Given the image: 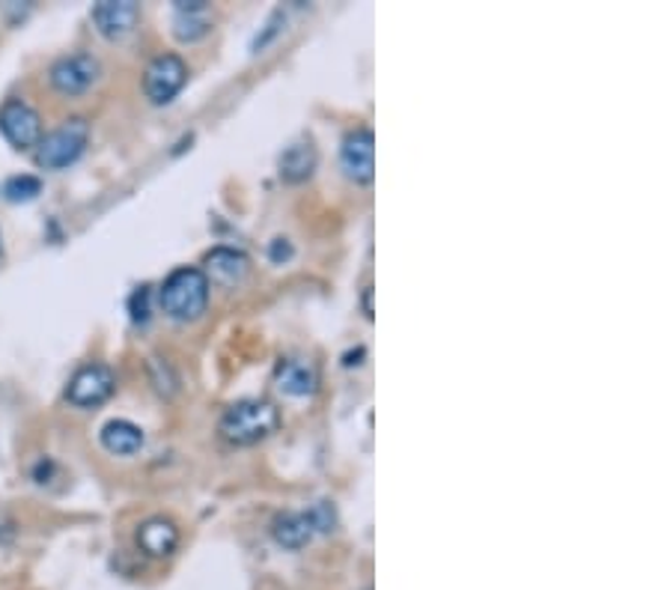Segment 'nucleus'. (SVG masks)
Returning <instances> with one entry per match:
<instances>
[{
  "mask_svg": "<svg viewBox=\"0 0 670 590\" xmlns=\"http://www.w3.org/2000/svg\"><path fill=\"white\" fill-rule=\"evenodd\" d=\"M319 384V376H316L313 365H305V361H284L277 367V388L289 397H310Z\"/></svg>",
  "mask_w": 670,
  "mask_h": 590,
  "instance_id": "dca6fc26",
  "label": "nucleus"
},
{
  "mask_svg": "<svg viewBox=\"0 0 670 590\" xmlns=\"http://www.w3.org/2000/svg\"><path fill=\"white\" fill-rule=\"evenodd\" d=\"M99 60L93 57V54H84V51L60 57L49 72L51 87L63 93V96H81V93H87V89L99 81Z\"/></svg>",
  "mask_w": 670,
  "mask_h": 590,
  "instance_id": "39448f33",
  "label": "nucleus"
},
{
  "mask_svg": "<svg viewBox=\"0 0 670 590\" xmlns=\"http://www.w3.org/2000/svg\"><path fill=\"white\" fill-rule=\"evenodd\" d=\"M247 268H251V260H247L242 251H233V247H215L212 254L206 256V281L221 286H236L247 277Z\"/></svg>",
  "mask_w": 670,
  "mask_h": 590,
  "instance_id": "9d476101",
  "label": "nucleus"
},
{
  "mask_svg": "<svg viewBox=\"0 0 670 590\" xmlns=\"http://www.w3.org/2000/svg\"><path fill=\"white\" fill-rule=\"evenodd\" d=\"M289 256H293V245H289L286 239H275V242H272V260H275V263H284Z\"/></svg>",
  "mask_w": 670,
  "mask_h": 590,
  "instance_id": "aec40b11",
  "label": "nucleus"
},
{
  "mask_svg": "<svg viewBox=\"0 0 670 590\" xmlns=\"http://www.w3.org/2000/svg\"><path fill=\"white\" fill-rule=\"evenodd\" d=\"M0 135L15 149H36L42 140V117L21 98H10L0 108Z\"/></svg>",
  "mask_w": 670,
  "mask_h": 590,
  "instance_id": "423d86ee",
  "label": "nucleus"
},
{
  "mask_svg": "<svg viewBox=\"0 0 670 590\" xmlns=\"http://www.w3.org/2000/svg\"><path fill=\"white\" fill-rule=\"evenodd\" d=\"M117 388V376L105 365H87L81 367L78 373L70 379L66 388V400L78 409H96L108 400L110 393Z\"/></svg>",
  "mask_w": 670,
  "mask_h": 590,
  "instance_id": "0eeeda50",
  "label": "nucleus"
},
{
  "mask_svg": "<svg viewBox=\"0 0 670 590\" xmlns=\"http://www.w3.org/2000/svg\"><path fill=\"white\" fill-rule=\"evenodd\" d=\"M158 302H161L170 319H179V323L198 319L209 305L206 275L194 266H182L177 272H170L168 281L161 284Z\"/></svg>",
  "mask_w": 670,
  "mask_h": 590,
  "instance_id": "f257e3e1",
  "label": "nucleus"
},
{
  "mask_svg": "<svg viewBox=\"0 0 670 590\" xmlns=\"http://www.w3.org/2000/svg\"><path fill=\"white\" fill-rule=\"evenodd\" d=\"M140 19V7L135 0H102L93 7V24L105 40H123L129 36Z\"/></svg>",
  "mask_w": 670,
  "mask_h": 590,
  "instance_id": "1a4fd4ad",
  "label": "nucleus"
},
{
  "mask_svg": "<svg viewBox=\"0 0 670 590\" xmlns=\"http://www.w3.org/2000/svg\"><path fill=\"white\" fill-rule=\"evenodd\" d=\"M3 194H7V200H12V203H30V200H36V197L42 194V182L36 177L21 173V177L7 179Z\"/></svg>",
  "mask_w": 670,
  "mask_h": 590,
  "instance_id": "f3484780",
  "label": "nucleus"
},
{
  "mask_svg": "<svg viewBox=\"0 0 670 590\" xmlns=\"http://www.w3.org/2000/svg\"><path fill=\"white\" fill-rule=\"evenodd\" d=\"M370 298H373V286H364V314L373 319V302Z\"/></svg>",
  "mask_w": 670,
  "mask_h": 590,
  "instance_id": "412c9836",
  "label": "nucleus"
},
{
  "mask_svg": "<svg viewBox=\"0 0 670 590\" xmlns=\"http://www.w3.org/2000/svg\"><path fill=\"white\" fill-rule=\"evenodd\" d=\"M188 66L179 54H161L143 72V93L152 105H168L185 87Z\"/></svg>",
  "mask_w": 670,
  "mask_h": 590,
  "instance_id": "20e7f679",
  "label": "nucleus"
},
{
  "mask_svg": "<svg viewBox=\"0 0 670 590\" xmlns=\"http://www.w3.org/2000/svg\"><path fill=\"white\" fill-rule=\"evenodd\" d=\"M138 546L149 558H168L179 546L177 525L164 516H152L138 528Z\"/></svg>",
  "mask_w": 670,
  "mask_h": 590,
  "instance_id": "9b49d317",
  "label": "nucleus"
},
{
  "mask_svg": "<svg viewBox=\"0 0 670 590\" xmlns=\"http://www.w3.org/2000/svg\"><path fill=\"white\" fill-rule=\"evenodd\" d=\"M316 161H319V156H316L313 144L310 140H298V144L286 149L284 156L277 158V170H280V177L286 182H305L316 170Z\"/></svg>",
  "mask_w": 670,
  "mask_h": 590,
  "instance_id": "ddd939ff",
  "label": "nucleus"
},
{
  "mask_svg": "<svg viewBox=\"0 0 670 590\" xmlns=\"http://www.w3.org/2000/svg\"><path fill=\"white\" fill-rule=\"evenodd\" d=\"M307 519H310V525H313V531H334L337 525V513L334 507L328 502H316L313 507H310V513H307Z\"/></svg>",
  "mask_w": 670,
  "mask_h": 590,
  "instance_id": "a211bd4d",
  "label": "nucleus"
},
{
  "mask_svg": "<svg viewBox=\"0 0 670 590\" xmlns=\"http://www.w3.org/2000/svg\"><path fill=\"white\" fill-rule=\"evenodd\" d=\"M280 423V412L268 400H242L230 405L221 418V435L230 444H257L275 433Z\"/></svg>",
  "mask_w": 670,
  "mask_h": 590,
  "instance_id": "f03ea898",
  "label": "nucleus"
},
{
  "mask_svg": "<svg viewBox=\"0 0 670 590\" xmlns=\"http://www.w3.org/2000/svg\"><path fill=\"white\" fill-rule=\"evenodd\" d=\"M89 140V126L84 117L66 119L63 126L54 128L51 135L40 140V147H36V165L45 170H63L75 165L81 156H84V149H87Z\"/></svg>",
  "mask_w": 670,
  "mask_h": 590,
  "instance_id": "7ed1b4c3",
  "label": "nucleus"
},
{
  "mask_svg": "<svg viewBox=\"0 0 670 590\" xmlns=\"http://www.w3.org/2000/svg\"><path fill=\"white\" fill-rule=\"evenodd\" d=\"M206 0H177V19H173V33L182 42H198L200 36H206L212 21L206 15Z\"/></svg>",
  "mask_w": 670,
  "mask_h": 590,
  "instance_id": "f8f14e48",
  "label": "nucleus"
},
{
  "mask_svg": "<svg viewBox=\"0 0 670 590\" xmlns=\"http://www.w3.org/2000/svg\"><path fill=\"white\" fill-rule=\"evenodd\" d=\"M131 319L135 323H147L149 319V289L140 286L138 293L131 295Z\"/></svg>",
  "mask_w": 670,
  "mask_h": 590,
  "instance_id": "6ab92c4d",
  "label": "nucleus"
},
{
  "mask_svg": "<svg viewBox=\"0 0 670 590\" xmlns=\"http://www.w3.org/2000/svg\"><path fill=\"white\" fill-rule=\"evenodd\" d=\"M102 444L114 456H131L143 447V433L131 421H108L102 426Z\"/></svg>",
  "mask_w": 670,
  "mask_h": 590,
  "instance_id": "2eb2a0df",
  "label": "nucleus"
},
{
  "mask_svg": "<svg viewBox=\"0 0 670 590\" xmlns=\"http://www.w3.org/2000/svg\"><path fill=\"white\" fill-rule=\"evenodd\" d=\"M272 534L284 549H305L307 542L313 540V525L307 519V513H280L272 525Z\"/></svg>",
  "mask_w": 670,
  "mask_h": 590,
  "instance_id": "4468645a",
  "label": "nucleus"
},
{
  "mask_svg": "<svg viewBox=\"0 0 670 590\" xmlns=\"http://www.w3.org/2000/svg\"><path fill=\"white\" fill-rule=\"evenodd\" d=\"M340 165H343L345 177L355 179L361 186L373 182L375 138L370 128H355L352 135H345L343 149H340Z\"/></svg>",
  "mask_w": 670,
  "mask_h": 590,
  "instance_id": "6e6552de",
  "label": "nucleus"
}]
</instances>
